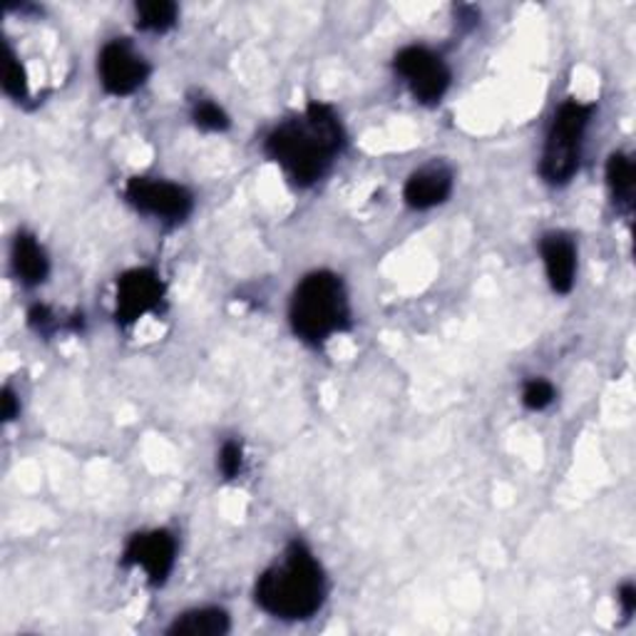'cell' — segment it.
<instances>
[{"instance_id": "cell-1", "label": "cell", "mask_w": 636, "mask_h": 636, "mask_svg": "<svg viewBox=\"0 0 636 636\" xmlns=\"http://www.w3.org/2000/svg\"><path fill=\"white\" fill-rule=\"evenodd\" d=\"M343 143L346 137L336 112L323 102H311L304 117L278 125L266 137V155L278 162L296 185L306 187L326 175Z\"/></svg>"}, {"instance_id": "cell-2", "label": "cell", "mask_w": 636, "mask_h": 636, "mask_svg": "<svg viewBox=\"0 0 636 636\" xmlns=\"http://www.w3.org/2000/svg\"><path fill=\"white\" fill-rule=\"evenodd\" d=\"M254 597L276 619H309L326 597L323 569L304 542H291L284 562L258 577Z\"/></svg>"}, {"instance_id": "cell-3", "label": "cell", "mask_w": 636, "mask_h": 636, "mask_svg": "<svg viewBox=\"0 0 636 636\" xmlns=\"http://www.w3.org/2000/svg\"><path fill=\"white\" fill-rule=\"evenodd\" d=\"M291 329L306 343H323L349 329L351 309L346 286L331 272L309 274L291 299Z\"/></svg>"}, {"instance_id": "cell-4", "label": "cell", "mask_w": 636, "mask_h": 636, "mask_svg": "<svg viewBox=\"0 0 636 636\" xmlns=\"http://www.w3.org/2000/svg\"><path fill=\"white\" fill-rule=\"evenodd\" d=\"M591 120V107L577 100H567L559 107L552 127L547 133L545 155H542V177L549 185H567L579 169L581 139Z\"/></svg>"}, {"instance_id": "cell-5", "label": "cell", "mask_w": 636, "mask_h": 636, "mask_svg": "<svg viewBox=\"0 0 636 636\" xmlns=\"http://www.w3.org/2000/svg\"><path fill=\"white\" fill-rule=\"evenodd\" d=\"M395 70L405 80L408 88H411L418 102L436 105L443 100V95L450 88L448 65L428 48H403L395 56Z\"/></svg>"}, {"instance_id": "cell-6", "label": "cell", "mask_w": 636, "mask_h": 636, "mask_svg": "<svg viewBox=\"0 0 636 636\" xmlns=\"http://www.w3.org/2000/svg\"><path fill=\"white\" fill-rule=\"evenodd\" d=\"M125 197L133 204L135 209L153 214L157 219L167 222H182L189 217L192 212V194L179 187L172 185V182L162 179H147V177H133L125 187Z\"/></svg>"}, {"instance_id": "cell-7", "label": "cell", "mask_w": 636, "mask_h": 636, "mask_svg": "<svg viewBox=\"0 0 636 636\" xmlns=\"http://www.w3.org/2000/svg\"><path fill=\"white\" fill-rule=\"evenodd\" d=\"M97 70H100L102 88L110 95L123 97L143 88L149 75V65L125 40H112L102 48Z\"/></svg>"}, {"instance_id": "cell-8", "label": "cell", "mask_w": 636, "mask_h": 636, "mask_svg": "<svg viewBox=\"0 0 636 636\" xmlns=\"http://www.w3.org/2000/svg\"><path fill=\"white\" fill-rule=\"evenodd\" d=\"M165 299V284L153 268H133L117 278V321L135 323Z\"/></svg>"}, {"instance_id": "cell-9", "label": "cell", "mask_w": 636, "mask_h": 636, "mask_svg": "<svg viewBox=\"0 0 636 636\" xmlns=\"http://www.w3.org/2000/svg\"><path fill=\"white\" fill-rule=\"evenodd\" d=\"M177 542L167 530L139 532L127 542L123 562L133 567H143L153 585H162L175 567Z\"/></svg>"}, {"instance_id": "cell-10", "label": "cell", "mask_w": 636, "mask_h": 636, "mask_svg": "<svg viewBox=\"0 0 636 636\" xmlns=\"http://www.w3.org/2000/svg\"><path fill=\"white\" fill-rule=\"evenodd\" d=\"M540 252L549 286H552L557 294H569L575 286L577 274V249L573 239L565 234H547L540 244Z\"/></svg>"}, {"instance_id": "cell-11", "label": "cell", "mask_w": 636, "mask_h": 636, "mask_svg": "<svg viewBox=\"0 0 636 636\" xmlns=\"http://www.w3.org/2000/svg\"><path fill=\"white\" fill-rule=\"evenodd\" d=\"M452 192V175L446 167H425L405 182L403 199L413 209H433Z\"/></svg>"}, {"instance_id": "cell-12", "label": "cell", "mask_w": 636, "mask_h": 636, "mask_svg": "<svg viewBox=\"0 0 636 636\" xmlns=\"http://www.w3.org/2000/svg\"><path fill=\"white\" fill-rule=\"evenodd\" d=\"M13 268L18 278L28 286H38L48 278V256L42 246L36 242V236L18 234L13 242Z\"/></svg>"}, {"instance_id": "cell-13", "label": "cell", "mask_w": 636, "mask_h": 636, "mask_svg": "<svg viewBox=\"0 0 636 636\" xmlns=\"http://www.w3.org/2000/svg\"><path fill=\"white\" fill-rule=\"evenodd\" d=\"M226 632H229V614L214 607L182 614L167 629L172 636H222Z\"/></svg>"}, {"instance_id": "cell-14", "label": "cell", "mask_w": 636, "mask_h": 636, "mask_svg": "<svg viewBox=\"0 0 636 636\" xmlns=\"http://www.w3.org/2000/svg\"><path fill=\"white\" fill-rule=\"evenodd\" d=\"M607 185L614 202L632 209L634 202V162L627 155H611L607 162Z\"/></svg>"}, {"instance_id": "cell-15", "label": "cell", "mask_w": 636, "mask_h": 636, "mask_svg": "<svg viewBox=\"0 0 636 636\" xmlns=\"http://www.w3.org/2000/svg\"><path fill=\"white\" fill-rule=\"evenodd\" d=\"M177 23V6L169 0H149L137 3V26L143 30L165 32Z\"/></svg>"}, {"instance_id": "cell-16", "label": "cell", "mask_w": 636, "mask_h": 636, "mask_svg": "<svg viewBox=\"0 0 636 636\" xmlns=\"http://www.w3.org/2000/svg\"><path fill=\"white\" fill-rule=\"evenodd\" d=\"M3 90L13 97V100H23L28 95V75L26 68L16 58L13 48L6 42V60H3Z\"/></svg>"}, {"instance_id": "cell-17", "label": "cell", "mask_w": 636, "mask_h": 636, "mask_svg": "<svg viewBox=\"0 0 636 636\" xmlns=\"http://www.w3.org/2000/svg\"><path fill=\"white\" fill-rule=\"evenodd\" d=\"M192 117H194V123H197V127L207 129V133H222V129L229 127V117H226V112L219 105H214L209 100H204L194 107Z\"/></svg>"}, {"instance_id": "cell-18", "label": "cell", "mask_w": 636, "mask_h": 636, "mask_svg": "<svg viewBox=\"0 0 636 636\" xmlns=\"http://www.w3.org/2000/svg\"><path fill=\"white\" fill-rule=\"evenodd\" d=\"M552 401H555L552 383H547L542 379L525 383V391H522L525 408H530V411H545L547 405H552Z\"/></svg>"}, {"instance_id": "cell-19", "label": "cell", "mask_w": 636, "mask_h": 636, "mask_svg": "<svg viewBox=\"0 0 636 636\" xmlns=\"http://www.w3.org/2000/svg\"><path fill=\"white\" fill-rule=\"evenodd\" d=\"M219 468H222L226 480H234L236 476H242L244 452H242L239 443H234V440H229V443H224V448L219 452Z\"/></svg>"}, {"instance_id": "cell-20", "label": "cell", "mask_w": 636, "mask_h": 636, "mask_svg": "<svg viewBox=\"0 0 636 636\" xmlns=\"http://www.w3.org/2000/svg\"><path fill=\"white\" fill-rule=\"evenodd\" d=\"M619 605H622V609H624V614H627V617H632V614L636 611V589H634V585H624L619 589Z\"/></svg>"}, {"instance_id": "cell-21", "label": "cell", "mask_w": 636, "mask_h": 636, "mask_svg": "<svg viewBox=\"0 0 636 636\" xmlns=\"http://www.w3.org/2000/svg\"><path fill=\"white\" fill-rule=\"evenodd\" d=\"M0 401H3V420H6V423H10V420H13L18 415V411H20L18 398H16L13 391H10V388H6L3 398H0Z\"/></svg>"}, {"instance_id": "cell-22", "label": "cell", "mask_w": 636, "mask_h": 636, "mask_svg": "<svg viewBox=\"0 0 636 636\" xmlns=\"http://www.w3.org/2000/svg\"><path fill=\"white\" fill-rule=\"evenodd\" d=\"M50 319H52V316H50V311H48L46 306H36V309L30 311V323H32V326H38L40 331L48 326Z\"/></svg>"}]
</instances>
